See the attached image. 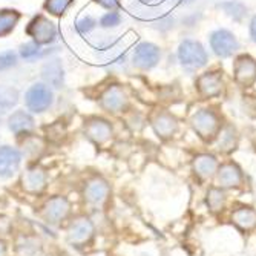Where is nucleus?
Returning <instances> with one entry per match:
<instances>
[{"label":"nucleus","mask_w":256,"mask_h":256,"mask_svg":"<svg viewBox=\"0 0 256 256\" xmlns=\"http://www.w3.org/2000/svg\"><path fill=\"white\" fill-rule=\"evenodd\" d=\"M112 196L110 182L102 175L89 176L82 186V200L90 212H102L109 206Z\"/></svg>","instance_id":"nucleus-1"},{"label":"nucleus","mask_w":256,"mask_h":256,"mask_svg":"<svg viewBox=\"0 0 256 256\" xmlns=\"http://www.w3.org/2000/svg\"><path fill=\"white\" fill-rule=\"evenodd\" d=\"M40 220L50 227H62L72 218V202L64 195H52L38 207Z\"/></svg>","instance_id":"nucleus-2"},{"label":"nucleus","mask_w":256,"mask_h":256,"mask_svg":"<svg viewBox=\"0 0 256 256\" xmlns=\"http://www.w3.org/2000/svg\"><path fill=\"white\" fill-rule=\"evenodd\" d=\"M97 235V227L86 214L72 216L66 224V241L71 247L84 248L92 244Z\"/></svg>","instance_id":"nucleus-3"},{"label":"nucleus","mask_w":256,"mask_h":256,"mask_svg":"<svg viewBox=\"0 0 256 256\" xmlns=\"http://www.w3.org/2000/svg\"><path fill=\"white\" fill-rule=\"evenodd\" d=\"M190 126L195 130V134L206 143H210L212 140L216 138L218 130L221 129L222 123L220 120V115L214 109H200L196 110L192 118Z\"/></svg>","instance_id":"nucleus-4"},{"label":"nucleus","mask_w":256,"mask_h":256,"mask_svg":"<svg viewBox=\"0 0 256 256\" xmlns=\"http://www.w3.org/2000/svg\"><path fill=\"white\" fill-rule=\"evenodd\" d=\"M178 60L188 71H198L208 63V56L198 40L186 38L178 48Z\"/></svg>","instance_id":"nucleus-5"},{"label":"nucleus","mask_w":256,"mask_h":256,"mask_svg":"<svg viewBox=\"0 0 256 256\" xmlns=\"http://www.w3.org/2000/svg\"><path fill=\"white\" fill-rule=\"evenodd\" d=\"M20 189L26 195L40 196L48 189V174L42 166H30L20 176Z\"/></svg>","instance_id":"nucleus-6"},{"label":"nucleus","mask_w":256,"mask_h":256,"mask_svg":"<svg viewBox=\"0 0 256 256\" xmlns=\"http://www.w3.org/2000/svg\"><path fill=\"white\" fill-rule=\"evenodd\" d=\"M208 43L215 56L220 58H228L240 50V42L236 36L228 30H216L208 37Z\"/></svg>","instance_id":"nucleus-7"},{"label":"nucleus","mask_w":256,"mask_h":256,"mask_svg":"<svg viewBox=\"0 0 256 256\" xmlns=\"http://www.w3.org/2000/svg\"><path fill=\"white\" fill-rule=\"evenodd\" d=\"M196 92L201 98H215L220 97L224 89L222 74L218 71H207L202 72L195 82Z\"/></svg>","instance_id":"nucleus-8"},{"label":"nucleus","mask_w":256,"mask_h":256,"mask_svg":"<svg viewBox=\"0 0 256 256\" xmlns=\"http://www.w3.org/2000/svg\"><path fill=\"white\" fill-rule=\"evenodd\" d=\"M235 83L242 88H250L256 82V60L250 56H238L234 62Z\"/></svg>","instance_id":"nucleus-9"},{"label":"nucleus","mask_w":256,"mask_h":256,"mask_svg":"<svg viewBox=\"0 0 256 256\" xmlns=\"http://www.w3.org/2000/svg\"><path fill=\"white\" fill-rule=\"evenodd\" d=\"M22 164V154L12 146H0V178H12Z\"/></svg>","instance_id":"nucleus-10"},{"label":"nucleus","mask_w":256,"mask_h":256,"mask_svg":"<svg viewBox=\"0 0 256 256\" xmlns=\"http://www.w3.org/2000/svg\"><path fill=\"white\" fill-rule=\"evenodd\" d=\"M216 180L220 188L222 189H234V188H240L244 181V174L241 170V168L234 161H228L221 164L216 170Z\"/></svg>","instance_id":"nucleus-11"},{"label":"nucleus","mask_w":256,"mask_h":256,"mask_svg":"<svg viewBox=\"0 0 256 256\" xmlns=\"http://www.w3.org/2000/svg\"><path fill=\"white\" fill-rule=\"evenodd\" d=\"M220 162L215 155L212 154H200L192 161V169L195 175L201 180H210L216 175Z\"/></svg>","instance_id":"nucleus-12"},{"label":"nucleus","mask_w":256,"mask_h":256,"mask_svg":"<svg viewBox=\"0 0 256 256\" xmlns=\"http://www.w3.org/2000/svg\"><path fill=\"white\" fill-rule=\"evenodd\" d=\"M155 134L161 138V140H169L175 135V132L178 130V122L175 117H172L170 114L162 112L158 114L155 120L152 122Z\"/></svg>","instance_id":"nucleus-13"},{"label":"nucleus","mask_w":256,"mask_h":256,"mask_svg":"<svg viewBox=\"0 0 256 256\" xmlns=\"http://www.w3.org/2000/svg\"><path fill=\"white\" fill-rule=\"evenodd\" d=\"M134 60L140 68H143V69L154 68L160 62V50L156 48L155 44L143 43L135 50Z\"/></svg>","instance_id":"nucleus-14"},{"label":"nucleus","mask_w":256,"mask_h":256,"mask_svg":"<svg viewBox=\"0 0 256 256\" xmlns=\"http://www.w3.org/2000/svg\"><path fill=\"white\" fill-rule=\"evenodd\" d=\"M216 144L218 150L222 154L234 152L238 146V132L232 124H222L216 134Z\"/></svg>","instance_id":"nucleus-15"},{"label":"nucleus","mask_w":256,"mask_h":256,"mask_svg":"<svg viewBox=\"0 0 256 256\" xmlns=\"http://www.w3.org/2000/svg\"><path fill=\"white\" fill-rule=\"evenodd\" d=\"M232 222L242 232H250L256 227V210L248 206H241L232 212Z\"/></svg>","instance_id":"nucleus-16"},{"label":"nucleus","mask_w":256,"mask_h":256,"mask_svg":"<svg viewBox=\"0 0 256 256\" xmlns=\"http://www.w3.org/2000/svg\"><path fill=\"white\" fill-rule=\"evenodd\" d=\"M86 135H88V138L90 140L92 143H96V144L100 146V144L106 143L108 140L112 136V128H110V124L108 122L98 120V122L88 124Z\"/></svg>","instance_id":"nucleus-17"},{"label":"nucleus","mask_w":256,"mask_h":256,"mask_svg":"<svg viewBox=\"0 0 256 256\" xmlns=\"http://www.w3.org/2000/svg\"><path fill=\"white\" fill-rule=\"evenodd\" d=\"M42 248V242L36 236L20 235L16 240V252L18 256H36Z\"/></svg>","instance_id":"nucleus-18"},{"label":"nucleus","mask_w":256,"mask_h":256,"mask_svg":"<svg viewBox=\"0 0 256 256\" xmlns=\"http://www.w3.org/2000/svg\"><path fill=\"white\" fill-rule=\"evenodd\" d=\"M226 201H227V196H226V192L222 188H210L207 190L206 204L212 214L222 212L224 207H226Z\"/></svg>","instance_id":"nucleus-19"},{"label":"nucleus","mask_w":256,"mask_h":256,"mask_svg":"<svg viewBox=\"0 0 256 256\" xmlns=\"http://www.w3.org/2000/svg\"><path fill=\"white\" fill-rule=\"evenodd\" d=\"M221 10H224V12L227 16H230L234 20L240 22L247 16V6L240 2V0H228V2H224L220 5Z\"/></svg>","instance_id":"nucleus-20"},{"label":"nucleus","mask_w":256,"mask_h":256,"mask_svg":"<svg viewBox=\"0 0 256 256\" xmlns=\"http://www.w3.org/2000/svg\"><path fill=\"white\" fill-rule=\"evenodd\" d=\"M10 128L17 135L28 134L32 129V120L30 117H26V115L18 114V115H14V117L10 120Z\"/></svg>","instance_id":"nucleus-21"},{"label":"nucleus","mask_w":256,"mask_h":256,"mask_svg":"<svg viewBox=\"0 0 256 256\" xmlns=\"http://www.w3.org/2000/svg\"><path fill=\"white\" fill-rule=\"evenodd\" d=\"M14 234V221L8 215H0V238H10Z\"/></svg>","instance_id":"nucleus-22"},{"label":"nucleus","mask_w":256,"mask_h":256,"mask_svg":"<svg viewBox=\"0 0 256 256\" xmlns=\"http://www.w3.org/2000/svg\"><path fill=\"white\" fill-rule=\"evenodd\" d=\"M248 32H250V38L253 43H256V14L252 17L250 20V26H248Z\"/></svg>","instance_id":"nucleus-23"},{"label":"nucleus","mask_w":256,"mask_h":256,"mask_svg":"<svg viewBox=\"0 0 256 256\" xmlns=\"http://www.w3.org/2000/svg\"><path fill=\"white\" fill-rule=\"evenodd\" d=\"M0 256H10V247L4 238H0Z\"/></svg>","instance_id":"nucleus-24"}]
</instances>
